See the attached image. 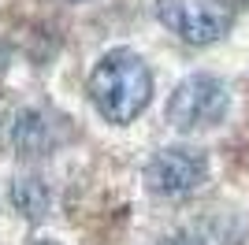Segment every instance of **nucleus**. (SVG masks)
I'll return each instance as SVG.
<instances>
[{"label": "nucleus", "mask_w": 249, "mask_h": 245, "mask_svg": "<svg viewBox=\"0 0 249 245\" xmlns=\"http://www.w3.org/2000/svg\"><path fill=\"white\" fill-rule=\"evenodd\" d=\"M89 101L97 115L115 126L134 122L153 101V71L134 49H108L89 71Z\"/></svg>", "instance_id": "obj_1"}, {"label": "nucleus", "mask_w": 249, "mask_h": 245, "mask_svg": "<svg viewBox=\"0 0 249 245\" xmlns=\"http://www.w3.org/2000/svg\"><path fill=\"white\" fill-rule=\"evenodd\" d=\"M208 178V156L190 145H171L145 163V186L156 197H190Z\"/></svg>", "instance_id": "obj_4"}, {"label": "nucleus", "mask_w": 249, "mask_h": 245, "mask_svg": "<svg viewBox=\"0 0 249 245\" xmlns=\"http://www.w3.org/2000/svg\"><path fill=\"white\" fill-rule=\"evenodd\" d=\"M8 63H11V52L0 45V78H4V71H8Z\"/></svg>", "instance_id": "obj_8"}, {"label": "nucleus", "mask_w": 249, "mask_h": 245, "mask_svg": "<svg viewBox=\"0 0 249 245\" xmlns=\"http://www.w3.org/2000/svg\"><path fill=\"white\" fill-rule=\"evenodd\" d=\"M11 138H15V149H22L26 156H45L67 138V126H63V119L49 112H22L15 119Z\"/></svg>", "instance_id": "obj_5"}, {"label": "nucleus", "mask_w": 249, "mask_h": 245, "mask_svg": "<svg viewBox=\"0 0 249 245\" xmlns=\"http://www.w3.org/2000/svg\"><path fill=\"white\" fill-rule=\"evenodd\" d=\"M11 204L19 208L26 219H41L45 212H49V190H45L41 178H34V175H26V178H15V186H11Z\"/></svg>", "instance_id": "obj_6"}, {"label": "nucleus", "mask_w": 249, "mask_h": 245, "mask_svg": "<svg viewBox=\"0 0 249 245\" xmlns=\"http://www.w3.org/2000/svg\"><path fill=\"white\" fill-rule=\"evenodd\" d=\"M156 19L186 45H212L231 30V0H156Z\"/></svg>", "instance_id": "obj_3"}, {"label": "nucleus", "mask_w": 249, "mask_h": 245, "mask_svg": "<svg viewBox=\"0 0 249 245\" xmlns=\"http://www.w3.org/2000/svg\"><path fill=\"white\" fill-rule=\"evenodd\" d=\"M30 245H60V242H52V238H34Z\"/></svg>", "instance_id": "obj_9"}, {"label": "nucleus", "mask_w": 249, "mask_h": 245, "mask_svg": "<svg viewBox=\"0 0 249 245\" xmlns=\"http://www.w3.org/2000/svg\"><path fill=\"white\" fill-rule=\"evenodd\" d=\"M231 108V93L216 74H190L167 97V122L175 130H205L216 126Z\"/></svg>", "instance_id": "obj_2"}, {"label": "nucleus", "mask_w": 249, "mask_h": 245, "mask_svg": "<svg viewBox=\"0 0 249 245\" xmlns=\"http://www.w3.org/2000/svg\"><path fill=\"white\" fill-rule=\"evenodd\" d=\"M160 245H205V242L194 238V234H171V238H164Z\"/></svg>", "instance_id": "obj_7"}]
</instances>
